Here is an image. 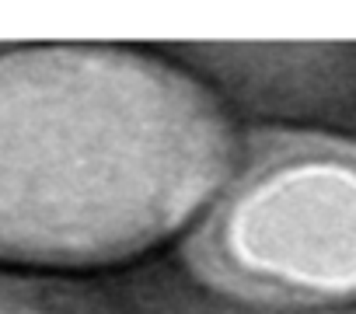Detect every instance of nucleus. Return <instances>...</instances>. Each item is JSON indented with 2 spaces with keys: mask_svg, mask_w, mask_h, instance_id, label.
<instances>
[{
  "mask_svg": "<svg viewBox=\"0 0 356 314\" xmlns=\"http://www.w3.org/2000/svg\"><path fill=\"white\" fill-rule=\"evenodd\" d=\"M217 101L102 46L0 56V258L95 265L182 227L227 172Z\"/></svg>",
  "mask_w": 356,
  "mask_h": 314,
  "instance_id": "obj_1",
  "label": "nucleus"
},
{
  "mask_svg": "<svg viewBox=\"0 0 356 314\" xmlns=\"http://www.w3.org/2000/svg\"><path fill=\"white\" fill-rule=\"evenodd\" d=\"M0 314H46V311L29 307V304H18V300H8V297H0Z\"/></svg>",
  "mask_w": 356,
  "mask_h": 314,
  "instance_id": "obj_3",
  "label": "nucleus"
},
{
  "mask_svg": "<svg viewBox=\"0 0 356 314\" xmlns=\"http://www.w3.org/2000/svg\"><path fill=\"white\" fill-rule=\"evenodd\" d=\"M217 286L286 304L356 297V147L276 136L231 182L196 238Z\"/></svg>",
  "mask_w": 356,
  "mask_h": 314,
  "instance_id": "obj_2",
  "label": "nucleus"
}]
</instances>
